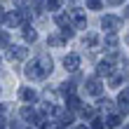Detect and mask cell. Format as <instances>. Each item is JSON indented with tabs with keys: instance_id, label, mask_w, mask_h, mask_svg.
<instances>
[{
	"instance_id": "1",
	"label": "cell",
	"mask_w": 129,
	"mask_h": 129,
	"mask_svg": "<svg viewBox=\"0 0 129 129\" xmlns=\"http://www.w3.org/2000/svg\"><path fill=\"white\" fill-rule=\"evenodd\" d=\"M101 26H103V31H108V33H115L120 26H122V19H117V17H103L101 19Z\"/></svg>"
},
{
	"instance_id": "2",
	"label": "cell",
	"mask_w": 129,
	"mask_h": 129,
	"mask_svg": "<svg viewBox=\"0 0 129 129\" xmlns=\"http://www.w3.org/2000/svg\"><path fill=\"white\" fill-rule=\"evenodd\" d=\"M85 89H87V94H92V96H101L103 85H101V80H99V78H89L85 82Z\"/></svg>"
},
{
	"instance_id": "3",
	"label": "cell",
	"mask_w": 129,
	"mask_h": 129,
	"mask_svg": "<svg viewBox=\"0 0 129 129\" xmlns=\"http://www.w3.org/2000/svg\"><path fill=\"white\" fill-rule=\"evenodd\" d=\"M26 75H28L31 80H42V78H45V75H42V71H40V63H38V59L26 66Z\"/></svg>"
},
{
	"instance_id": "4",
	"label": "cell",
	"mask_w": 129,
	"mask_h": 129,
	"mask_svg": "<svg viewBox=\"0 0 129 129\" xmlns=\"http://www.w3.org/2000/svg\"><path fill=\"white\" fill-rule=\"evenodd\" d=\"M7 56H10L12 61H24V59L28 56V49L26 47H10L7 49Z\"/></svg>"
},
{
	"instance_id": "5",
	"label": "cell",
	"mask_w": 129,
	"mask_h": 129,
	"mask_svg": "<svg viewBox=\"0 0 129 129\" xmlns=\"http://www.w3.org/2000/svg\"><path fill=\"white\" fill-rule=\"evenodd\" d=\"M68 19H71L78 28H82V26L87 24V17H85V12H82V10H73V12H68Z\"/></svg>"
},
{
	"instance_id": "6",
	"label": "cell",
	"mask_w": 129,
	"mask_h": 129,
	"mask_svg": "<svg viewBox=\"0 0 129 129\" xmlns=\"http://www.w3.org/2000/svg\"><path fill=\"white\" fill-rule=\"evenodd\" d=\"M113 59H115V56H108V59H103V61H99L96 75H110L113 73Z\"/></svg>"
},
{
	"instance_id": "7",
	"label": "cell",
	"mask_w": 129,
	"mask_h": 129,
	"mask_svg": "<svg viewBox=\"0 0 129 129\" xmlns=\"http://www.w3.org/2000/svg\"><path fill=\"white\" fill-rule=\"evenodd\" d=\"M63 66H66V71H78V68H80V54L63 56Z\"/></svg>"
},
{
	"instance_id": "8",
	"label": "cell",
	"mask_w": 129,
	"mask_h": 129,
	"mask_svg": "<svg viewBox=\"0 0 129 129\" xmlns=\"http://www.w3.org/2000/svg\"><path fill=\"white\" fill-rule=\"evenodd\" d=\"M38 63H40V71H42V75L47 78V75L52 73V66H54V63H52V59H49L47 54H42L40 59H38Z\"/></svg>"
},
{
	"instance_id": "9",
	"label": "cell",
	"mask_w": 129,
	"mask_h": 129,
	"mask_svg": "<svg viewBox=\"0 0 129 129\" xmlns=\"http://www.w3.org/2000/svg\"><path fill=\"white\" fill-rule=\"evenodd\" d=\"M19 96H21V99H24V101H26V103H33V101H35V99H38V94L33 92V89H28V87H24V89H21V92H19Z\"/></svg>"
},
{
	"instance_id": "10",
	"label": "cell",
	"mask_w": 129,
	"mask_h": 129,
	"mask_svg": "<svg viewBox=\"0 0 129 129\" xmlns=\"http://www.w3.org/2000/svg\"><path fill=\"white\" fill-rule=\"evenodd\" d=\"M117 103H120V110L127 113L129 110V92H122V94H120L117 96Z\"/></svg>"
},
{
	"instance_id": "11",
	"label": "cell",
	"mask_w": 129,
	"mask_h": 129,
	"mask_svg": "<svg viewBox=\"0 0 129 129\" xmlns=\"http://www.w3.org/2000/svg\"><path fill=\"white\" fill-rule=\"evenodd\" d=\"M5 24H7V26H19V24H21V17H19V12L5 14Z\"/></svg>"
},
{
	"instance_id": "12",
	"label": "cell",
	"mask_w": 129,
	"mask_h": 129,
	"mask_svg": "<svg viewBox=\"0 0 129 129\" xmlns=\"http://www.w3.org/2000/svg\"><path fill=\"white\" fill-rule=\"evenodd\" d=\"M21 117H24V120H28V122H35V110L31 108V106H24V108H21Z\"/></svg>"
},
{
	"instance_id": "13",
	"label": "cell",
	"mask_w": 129,
	"mask_h": 129,
	"mask_svg": "<svg viewBox=\"0 0 129 129\" xmlns=\"http://www.w3.org/2000/svg\"><path fill=\"white\" fill-rule=\"evenodd\" d=\"M63 42H66V40H63L61 35H49V38H47V45H52V47H61Z\"/></svg>"
},
{
	"instance_id": "14",
	"label": "cell",
	"mask_w": 129,
	"mask_h": 129,
	"mask_svg": "<svg viewBox=\"0 0 129 129\" xmlns=\"http://www.w3.org/2000/svg\"><path fill=\"white\" fill-rule=\"evenodd\" d=\"M103 45H106L108 49H115V47H117V35H115V33H110V35L103 40Z\"/></svg>"
},
{
	"instance_id": "15",
	"label": "cell",
	"mask_w": 129,
	"mask_h": 129,
	"mask_svg": "<svg viewBox=\"0 0 129 129\" xmlns=\"http://www.w3.org/2000/svg\"><path fill=\"white\" fill-rule=\"evenodd\" d=\"M68 108H71V110H78L80 108V99L75 96V94H68Z\"/></svg>"
},
{
	"instance_id": "16",
	"label": "cell",
	"mask_w": 129,
	"mask_h": 129,
	"mask_svg": "<svg viewBox=\"0 0 129 129\" xmlns=\"http://www.w3.org/2000/svg\"><path fill=\"white\" fill-rule=\"evenodd\" d=\"M56 24L61 26V28H63V26H71V19H68V14L59 12V14H56Z\"/></svg>"
},
{
	"instance_id": "17",
	"label": "cell",
	"mask_w": 129,
	"mask_h": 129,
	"mask_svg": "<svg viewBox=\"0 0 129 129\" xmlns=\"http://www.w3.org/2000/svg\"><path fill=\"white\" fill-rule=\"evenodd\" d=\"M24 38H26L28 42H35V40H38V33H35V28L26 26V33H24Z\"/></svg>"
},
{
	"instance_id": "18",
	"label": "cell",
	"mask_w": 129,
	"mask_h": 129,
	"mask_svg": "<svg viewBox=\"0 0 129 129\" xmlns=\"http://www.w3.org/2000/svg\"><path fill=\"white\" fill-rule=\"evenodd\" d=\"M96 40H99V38H96V33H87L85 45H87V47H94V45H96Z\"/></svg>"
},
{
	"instance_id": "19",
	"label": "cell",
	"mask_w": 129,
	"mask_h": 129,
	"mask_svg": "<svg viewBox=\"0 0 129 129\" xmlns=\"http://www.w3.org/2000/svg\"><path fill=\"white\" fill-rule=\"evenodd\" d=\"M99 108H101V110H110V108H113V101H108V99H101V101H99Z\"/></svg>"
},
{
	"instance_id": "20",
	"label": "cell",
	"mask_w": 129,
	"mask_h": 129,
	"mask_svg": "<svg viewBox=\"0 0 129 129\" xmlns=\"http://www.w3.org/2000/svg\"><path fill=\"white\" fill-rule=\"evenodd\" d=\"M108 127H110V129L120 127V117H117V115H110V117H108Z\"/></svg>"
},
{
	"instance_id": "21",
	"label": "cell",
	"mask_w": 129,
	"mask_h": 129,
	"mask_svg": "<svg viewBox=\"0 0 129 129\" xmlns=\"http://www.w3.org/2000/svg\"><path fill=\"white\" fill-rule=\"evenodd\" d=\"M59 3H61V0H47V10L56 12V10H59Z\"/></svg>"
},
{
	"instance_id": "22",
	"label": "cell",
	"mask_w": 129,
	"mask_h": 129,
	"mask_svg": "<svg viewBox=\"0 0 129 129\" xmlns=\"http://www.w3.org/2000/svg\"><path fill=\"white\" fill-rule=\"evenodd\" d=\"M10 45V35L7 33H0V47H7Z\"/></svg>"
},
{
	"instance_id": "23",
	"label": "cell",
	"mask_w": 129,
	"mask_h": 129,
	"mask_svg": "<svg viewBox=\"0 0 129 129\" xmlns=\"http://www.w3.org/2000/svg\"><path fill=\"white\" fill-rule=\"evenodd\" d=\"M87 7H92V10H101V0H87Z\"/></svg>"
},
{
	"instance_id": "24",
	"label": "cell",
	"mask_w": 129,
	"mask_h": 129,
	"mask_svg": "<svg viewBox=\"0 0 129 129\" xmlns=\"http://www.w3.org/2000/svg\"><path fill=\"white\" fill-rule=\"evenodd\" d=\"M61 120H63L66 124H68V122H73V113H71V110H66V113H61Z\"/></svg>"
},
{
	"instance_id": "25",
	"label": "cell",
	"mask_w": 129,
	"mask_h": 129,
	"mask_svg": "<svg viewBox=\"0 0 129 129\" xmlns=\"http://www.w3.org/2000/svg\"><path fill=\"white\" fill-rule=\"evenodd\" d=\"M82 117H85V120L87 117H94V110L92 108H85V110H82Z\"/></svg>"
},
{
	"instance_id": "26",
	"label": "cell",
	"mask_w": 129,
	"mask_h": 129,
	"mask_svg": "<svg viewBox=\"0 0 129 129\" xmlns=\"http://www.w3.org/2000/svg\"><path fill=\"white\" fill-rule=\"evenodd\" d=\"M92 129H106V127H103L101 120H94V122H92Z\"/></svg>"
},
{
	"instance_id": "27",
	"label": "cell",
	"mask_w": 129,
	"mask_h": 129,
	"mask_svg": "<svg viewBox=\"0 0 129 129\" xmlns=\"http://www.w3.org/2000/svg\"><path fill=\"white\" fill-rule=\"evenodd\" d=\"M120 82H122V75H113L110 78V85H120Z\"/></svg>"
},
{
	"instance_id": "28",
	"label": "cell",
	"mask_w": 129,
	"mask_h": 129,
	"mask_svg": "<svg viewBox=\"0 0 129 129\" xmlns=\"http://www.w3.org/2000/svg\"><path fill=\"white\" fill-rule=\"evenodd\" d=\"M14 5H17V7H24V5H28V0H14Z\"/></svg>"
},
{
	"instance_id": "29",
	"label": "cell",
	"mask_w": 129,
	"mask_h": 129,
	"mask_svg": "<svg viewBox=\"0 0 129 129\" xmlns=\"http://www.w3.org/2000/svg\"><path fill=\"white\" fill-rule=\"evenodd\" d=\"M108 3H110V5H120L122 0H108Z\"/></svg>"
},
{
	"instance_id": "30",
	"label": "cell",
	"mask_w": 129,
	"mask_h": 129,
	"mask_svg": "<svg viewBox=\"0 0 129 129\" xmlns=\"http://www.w3.org/2000/svg\"><path fill=\"white\" fill-rule=\"evenodd\" d=\"M78 129H87V127H82V124H80V127H78Z\"/></svg>"
},
{
	"instance_id": "31",
	"label": "cell",
	"mask_w": 129,
	"mask_h": 129,
	"mask_svg": "<svg viewBox=\"0 0 129 129\" xmlns=\"http://www.w3.org/2000/svg\"><path fill=\"white\" fill-rule=\"evenodd\" d=\"M127 10H129V7H127Z\"/></svg>"
}]
</instances>
